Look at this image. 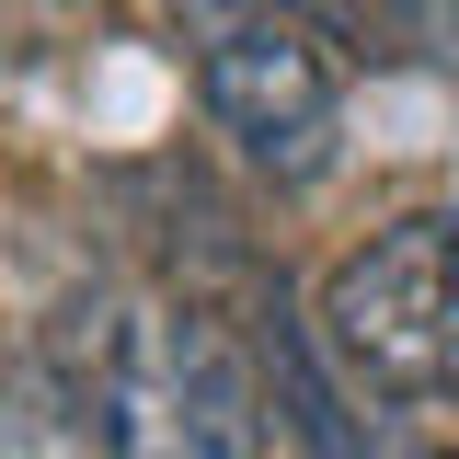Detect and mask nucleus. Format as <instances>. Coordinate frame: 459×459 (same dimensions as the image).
Returning a JSON list of instances; mask_svg holds the SVG:
<instances>
[{
	"mask_svg": "<svg viewBox=\"0 0 459 459\" xmlns=\"http://www.w3.org/2000/svg\"><path fill=\"white\" fill-rule=\"evenodd\" d=\"M264 12H287V23H333V35H344V23H368L379 0H264Z\"/></svg>",
	"mask_w": 459,
	"mask_h": 459,
	"instance_id": "0eeeda50",
	"label": "nucleus"
},
{
	"mask_svg": "<svg viewBox=\"0 0 459 459\" xmlns=\"http://www.w3.org/2000/svg\"><path fill=\"white\" fill-rule=\"evenodd\" d=\"M391 23H402V35H413V47H425V57L459 81V0H391Z\"/></svg>",
	"mask_w": 459,
	"mask_h": 459,
	"instance_id": "39448f33",
	"label": "nucleus"
},
{
	"mask_svg": "<svg viewBox=\"0 0 459 459\" xmlns=\"http://www.w3.org/2000/svg\"><path fill=\"white\" fill-rule=\"evenodd\" d=\"M0 459H115V448L92 437V413L23 356V368H0Z\"/></svg>",
	"mask_w": 459,
	"mask_h": 459,
	"instance_id": "20e7f679",
	"label": "nucleus"
},
{
	"mask_svg": "<svg viewBox=\"0 0 459 459\" xmlns=\"http://www.w3.org/2000/svg\"><path fill=\"white\" fill-rule=\"evenodd\" d=\"M322 356L356 402H459V219L448 207L368 230L322 276Z\"/></svg>",
	"mask_w": 459,
	"mask_h": 459,
	"instance_id": "f03ea898",
	"label": "nucleus"
},
{
	"mask_svg": "<svg viewBox=\"0 0 459 459\" xmlns=\"http://www.w3.org/2000/svg\"><path fill=\"white\" fill-rule=\"evenodd\" d=\"M184 35H195V92L253 172L310 184L333 161V57L310 23H287L264 0H184Z\"/></svg>",
	"mask_w": 459,
	"mask_h": 459,
	"instance_id": "7ed1b4c3",
	"label": "nucleus"
},
{
	"mask_svg": "<svg viewBox=\"0 0 459 459\" xmlns=\"http://www.w3.org/2000/svg\"><path fill=\"white\" fill-rule=\"evenodd\" d=\"M35 368L92 413L115 459H264V391L207 299L81 287L47 322Z\"/></svg>",
	"mask_w": 459,
	"mask_h": 459,
	"instance_id": "f257e3e1",
	"label": "nucleus"
},
{
	"mask_svg": "<svg viewBox=\"0 0 459 459\" xmlns=\"http://www.w3.org/2000/svg\"><path fill=\"white\" fill-rule=\"evenodd\" d=\"M333 459H437V448H413L402 425H379V413H368V425H356V437H344Z\"/></svg>",
	"mask_w": 459,
	"mask_h": 459,
	"instance_id": "423d86ee",
	"label": "nucleus"
}]
</instances>
